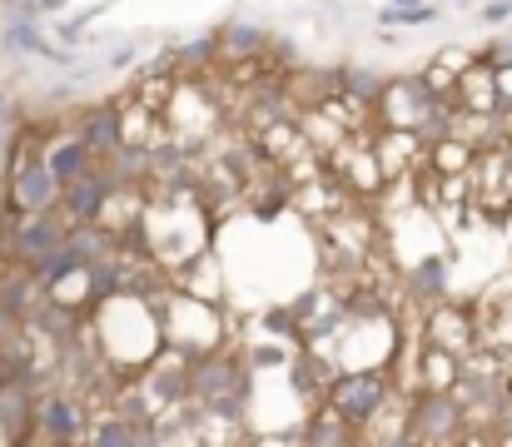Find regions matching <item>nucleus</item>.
Returning a JSON list of instances; mask_svg holds the SVG:
<instances>
[{
    "instance_id": "obj_1",
    "label": "nucleus",
    "mask_w": 512,
    "mask_h": 447,
    "mask_svg": "<svg viewBox=\"0 0 512 447\" xmlns=\"http://www.w3.org/2000/svg\"><path fill=\"white\" fill-rule=\"evenodd\" d=\"M65 199V184L55 179L50 159L35 145H20L10 174H5V214H20V219H40V214H55Z\"/></svg>"
},
{
    "instance_id": "obj_2",
    "label": "nucleus",
    "mask_w": 512,
    "mask_h": 447,
    "mask_svg": "<svg viewBox=\"0 0 512 447\" xmlns=\"http://www.w3.org/2000/svg\"><path fill=\"white\" fill-rule=\"evenodd\" d=\"M244 393H249V378H244V363L234 353H204L194 358V373H189V403H199L209 418H239L244 408Z\"/></svg>"
},
{
    "instance_id": "obj_3",
    "label": "nucleus",
    "mask_w": 512,
    "mask_h": 447,
    "mask_svg": "<svg viewBox=\"0 0 512 447\" xmlns=\"http://www.w3.org/2000/svg\"><path fill=\"white\" fill-rule=\"evenodd\" d=\"M408 433L418 447H458L468 433V408L458 403V393H418L408 408Z\"/></svg>"
},
{
    "instance_id": "obj_4",
    "label": "nucleus",
    "mask_w": 512,
    "mask_h": 447,
    "mask_svg": "<svg viewBox=\"0 0 512 447\" xmlns=\"http://www.w3.org/2000/svg\"><path fill=\"white\" fill-rule=\"evenodd\" d=\"M324 403L348 418L353 428H368L378 413H383V403H388V378L378 373V368H358V373H343L329 383V393H324Z\"/></svg>"
},
{
    "instance_id": "obj_5",
    "label": "nucleus",
    "mask_w": 512,
    "mask_h": 447,
    "mask_svg": "<svg viewBox=\"0 0 512 447\" xmlns=\"http://www.w3.org/2000/svg\"><path fill=\"white\" fill-rule=\"evenodd\" d=\"M65 239H70V219L60 209L55 214H40V219H20V229L10 234V244L0 249V259L15 264V269H40L55 249H65Z\"/></svg>"
},
{
    "instance_id": "obj_6",
    "label": "nucleus",
    "mask_w": 512,
    "mask_h": 447,
    "mask_svg": "<svg viewBox=\"0 0 512 447\" xmlns=\"http://www.w3.org/2000/svg\"><path fill=\"white\" fill-rule=\"evenodd\" d=\"M120 189H115V179L95 164L85 179H75V184H65V199H60V214L70 219V224H105V209H110V199H115Z\"/></svg>"
},
{
    "instance_id": "obj_7",
    "label": "nucleus",
    "mask_w": 512,
    "mask_h": 447,
    "mask_svg": "<svg viewBox=\"0 0 512 447\" xmlns=\"http://www.w3.org/2000/svg\"><path fill=\"white\" fill-rule=\"evenodd\" d=\"M378 105H388V120H393L398 130H403V125H408V130H423V125L443 110V100H438V95L428 90V80H418V75H413V80H393Z\"/></svg>"
},
{
    "instance_id": "obj_8",
    "label": "nucleus",
    "mask_w": 512,
    "mask_h": 447,
    "mask_svg": "<svg viewBox=\"0 0 512 447\" xmlns=\"http://www.w3.org/2000/svg\"><path fill=\"white\" fill-rule=\"evenodd\" d=\"M85 408L70 398V393H50L40 398V413H35V438L45 447H65V443H80L85 433Z\"/></svg>"
},
{
    "instance_id": "obj_9",
    "label": "nucleus",
    "mask_w": 512,
    "mask_h": 447,
    "mask_svg": "<svg viewBox=\"0 0 512 447\" xmlns=\"http://www.w3.org/2000/svg\"><path fill=\"white\" fill-rule=\"evenodd\" d=\"M478 343V323H473V313L468 308H458V303H438L433 313H428V348H443V353H468Z\"/></svg>"
},
{
    "instance_id": "obj_10",
    "label": "nucleus",
    "mask_w": 512,
    "mask_h": 447,
    "mask_svg": "<svg viewBox=\"0 0 512 447\" xmlns=\"http://www.w3.org/2000/svg\"><path fill=\"white\" fill-rule=\"evenodd\" d=\"M189 373H194V363H179V358H160L150 373H145V383H140V393H145V403H150V413H165V408H179V403H189Z\"/></svg>"
},
{
    "instance_id": "obj_11",
    "label": "nucleus",
    "mask_w": 512,
    "mask_h": 447,
    "mask_svg": "<svg viewBox=\"0 0 512 447\" xmlns=\"http://www.w3.org/2000/svg\"><path fill=\"white\" fill-rule=\"evenodd\" d=\"M75 135L95 149V159H110L120 145H130V140H125V115H120L115 105H90V110H80Z\"/></svg>"
},
{
    "instance_id": "obj_12",
    "label": "nucleus",
    "mask_w": 512,
    "mask_h": 447,
    "mask_svg": "<svg viewBox=\"0 0 512 447\" xmlns=\"http://www.w3.org/2000/svg\"><path fill=\"white\" fill-rule=\"evenodd\" d=\"M299 447H358V428L348 418H339L329 403H319L309 413L304 433H299Z\"/></svg>"
},
{
    "instance_id": "obj_13",
    "label": "nucleus",
    "mask_w": 512,
    "mask_h": 447,
    "mask_svg": "<svg viewBox=\"0 0 512 447\" xmlns=\"http://www.w3.org/2000/svg\"><path fill=\"white\" fill-rule=\"evenodd\" d=\"M45 159H50V169H55V179L60 184H75V179H85L100 159H95V149L85 145L80 135H65V140H55V145H45Z\"/></svg>"
},
{
    "instance_id": "obj_14",
    "label": "nucleus",
    "mask_w": 512,
    "mask_h": 447,
    "mask_svg": "<svg viewBox=\"0 0 512 447\" xmlns=\"http://www.w3.org/2000/svg\"><path fill=\"white\" fill-rule=\"evenodd\" d=\"M5 45H10V50H30V55H40V60H50V65H70V50L50 45V40L35 30V20H5Z\"/></svg>"
},
{
    "instance_id": "obj_15",
    "label": "nucleus",
    "mask_w": 512,
    "mask_h": 447,
    "mask_svg": "<svg viewBox=\"0 0 512 447\" xmlns=\"http://www.w3.org/2000/svg\"><path fill=\"white\" fill-rule=\"evenodd\" d=\"M443 289H448V274H443V264H438V259H423V264H413V269H408V294L418 298V303L438 308Z\"/></svg>"
},
{
    "instance_id": "obj_16",
    "label": "nucleus",
    "mask_w": 512,
    "mask_h": 447,
    "mask_svg": "<svg viewBox=\"0 0 512 447\" xmlns=\"http://www.w3.org/2000/svg\"><path fill=\"white\" fill-rule=\"evenodd\" d=\"M30 274H35V284H40V289H60L65 279L85 274V259H80V254H75L70 244H65V249H55V254H50V259H45L40 269H30Z\"/></svg>"
},
{
    "instance_id": "obj_17",
    "label": "nucleus",
    "mask_w": 512,
    "mask_h": 447,
    "mask_svg": "<svg viewBox=\"0 0 512 447\" xmlns=\"http://www.w3.org/2000/svg\"><path fill=\"white\" fill-rule=\"evenodd\" d=\"M90 447H135V423L125 413H105L90 433Z\"/></svg>"
},
{
    "instance_id": "obj_18",
    "label": "nucleus",
    "mask_w": 512,
    "mask_h": 447,
    "mask_svg": "<svg viewBox=\"0 0 512 447\" xmlns=\"http://www.w3.org/2000/svg\"><path fill=\"white\" fill-rule=\"evenodd\" d=\"M339 85L353 95V100H363V105H368V100H383V90H388V85H383L373 70H363V65H343Z\"/></svg>"
},
{
    "instance_id": "obj_19",
    "label": "nucleus",
    "mask_w": 512,
    "mask_h": 447,
    "mask_svg": "<svg viewBox=\"0 0 512 447\" xmlns=\"http://www.w3.org/2000/svg\"><path fill=\"white\" fill-rule=\"evenodd\" d=\"M264 25H244V20H229L224 30H219V45L224 50H234V55H249V50H264Z\"/></svg>"
},
{
    "instance_id": "obj_20",
    "label": "nucleus",
    "mask_w": 512,
    "mask_h": 447,
    "mask_svg": "<svg viewBox=\"0 0 512 447\" xmlns=\"http://www.w3.org/2000/svg\"><path fill=\"white\" fill-rule=\"evenodd\" d=\"M214 55H219V35H199V40H189V45L174 55V65H184V70H204Z\"/></svg>"
},
{
    "instance_id": "obj_21",
    "label": "nucleus",
    "mask_w": 512,
    "mask_h": 447,
    "mask_svg": "<svg viewBox=\"0 0 512 447\" xmlns=\"http://www.w3.org/2000/svg\"><path fill=\"white\" fill-rule=\"evenodd\" d=\"M433 15H438V5H423V0L418 5H388L383 10V25H428Z\"/></svg>"
},
{
    "instance_id": "obj_22",
    "label": "nucleus",
    "mask_w": 512,
    "mask_h": 447,
    "mask_svg": "<svg viewBox=\"0 0 512 447\" xmlns=\"http://www.w3.org/2000/svg\"><path fill=\"white\" fill-rule=\"evenodd\" d=\"M512 15V0H493V5H483V25H503Z\"/></svg>"
},
{
    "instance_id": "obj_23",
    "label": "nucleus",
    "mask_w": 512,
    "mask_h": 447,
    "mask_svg": "<svg viewBox=\"0 0 512 447\" xmlns=\"http://www.w3.org/2000/svg\"><path fill=\"white\" fill-rule=\"evenodd\" d=\"M125 65H135V45H120V50L110 55V70H125Z\"/></svg>"
},
{
    "instance_id": "obj_24",
    "label": "nucleus",
    "mask_w": 512,
    "mask_h": 447,
    "mask_svg": "<svg viewBox=\"0 0 512 447\" xmlns=\"http://www.w3.org/2000/svg\"><path fill=\"white\" fill-rule=\"evenodd\" d=\"M35 5H40V15H55V10H65L70 0H35Z\"/></svg>"
},
{
    "instance_id": "obj_25",
    "label": "nucleus",
    "mask_w": 512,
    "mask_h": 447,
    "mask_svg": "<svg viewBox=\"0 0 512 447\" xmlns=\"http://www.w3.org/2000/svg\"><path fill=\"white\" fill-rule=\"evenodd\" d=\"M0 130H5V90H0Z\"/></svg>"
},
{
    "instance_id": "obj_26",
    "label": "nucleus",
    "mask_w": 512,
    "mask_h": 447,
    "mask_svg": "<svg viewBox=\"0 0 512 447\" xmlns=\"http://www.w3.org/2000/svg\"><path fill=\"white\" fill-rule=\"evenodd\" d=\"M458 447H493V443H483V438H473V443H458Z\"/></svg>"
},
{
    "instance_id": "obj_27",
    "label": "nucleus",
    "mask_w": 512,
    "mask_h": 447,
    "mask_svg": "<svg viewBox=\"0 0 512 447\" xmlns=\"http://www.w3.org/2000/svg\"><path fill=\"white\" fill-rule=\"evenodd\" d=\"M393 5H418V0H393Z\"/></svg>"
},
{
    "instance_id": "obj_28",
    "label": "nucleus",
    "mask_w": 512,
    "mask_h": 447,
    "mask_svg": "<svg viewBox=\"0 0 512 447\" xmlns=\"http://www.w3.org/2000/svg\"><path fill=\"white\" fill-rule=\"evenodd\" d=\"M65 447H90V443H65Z\"/></svg>"
},
{
    "instance_id": "obj_29",
    "label": "nucleus",
    "mask_w": 512,
    "mask_h": 447,
    "mask_svg": "<svg viewBox=\"0 0 512 447\" xmlns=\"http://www.w3.org/2000/svg\"><path fill=\"white\" fill-rule=\"evenodd\" d=\"M508 169H512V145H508Z\"/></svg>"
}]
</instances>
